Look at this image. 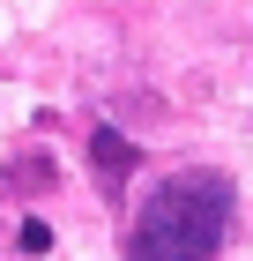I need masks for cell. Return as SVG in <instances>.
<instances>
[{"mask_svg": "<svg viewBox=\"0 0 253 261\" xmlns=\"http://www.w3.org/2000/svg\"><path fill=\"white\" fill-rule=\"evenodd\" d=\"M231 201H238V187L209 164L156 179V194L127 224V261H216V246L231 231Z\"/></svg>", "mask_w": 253, "mask_h": 261, "instance_id": "6da1fadb", "label": "cell"}, {"mask_svg": "<svg viewBox=\"0 0 253 261\" xmlns=\"http://www.w3.org/2000/svg\"><path fill=\"white\" fill-rule=\"evenodd\" d=\"M90 172H97L104 187H127V172H134V142L112 135V127H97V135H90Z\"/></svg>", "mask_w": 253, "mask_h": 261, "instance_id": "7a4b0ae2", "label": "cell"}, {"mask_svg": "<svg viewBox=\"0 0 253 261\" xmlns=\"http://www.w3.org/2000/svg\"><path fill=\"white\" fill-rule=\"evenodd\" d=\"M15 187H30V194L52 187V157H22V164H15Z\"/></svg>", "mask_w": 253, "mask_h": 261, "instance_id": "3957f363", "label": "cell"}, {"mask_svg": "<svg viewBox=\"0 0 253 261\" xmlns=\"http://www.w3.org/2000/svg\"><path fill=\"white\" fill-rule=\"evenodd\" d=\"M45 246H52V231H45V224L30 217V224H22V254H45Z\"/></svg>", "mask_w": 253, "mask_h": 261, "instance_id": "277c9868", "label": "cell"}]
</instances>
